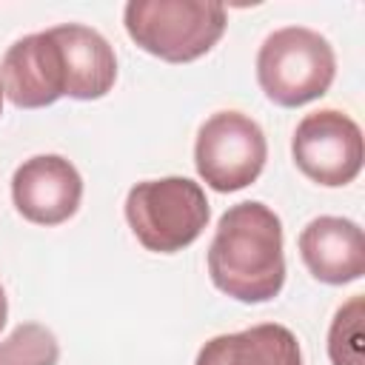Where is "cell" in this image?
I'll list each match as a JSON object with an SVG mask.
<instances>
[{
  "instance_id": "6da1fadb",
  "label": "cell",
  "mask_w": 365,
  "mask_h": 365,
  "mask_svg": "<svg viewBox=\"0 0 365 365\" xmlns=\"http://www.w3.org/2000/svg\"><path fill=\"white\" fill-rule=\"evenodd\" d=\"M211 282L237 302H268L285 285L282 222L257 200L231 205L208 245Z\"/></svg>"
},
{
  "instance_id": "7a4b0ae2",
  "label": "cell",
  "mask_w": 365,
  "mask_h": 365,
  "mask_svg": "<svg viewBox=\"0 0 365 365\" xmlns=\"http://www.w3.org/2000/svg\"><path fill=\"white\" fill-rule=\"evenodd\" d=\"M123 23L143 51L165 63H191L220 43L228 14L211 0H131Z\"/></svg>"
},
{
  "instance_id": "3957f363",
  "label": "cell",
  "mask_w": 365,
  "mask_h": 365,
  "mask_svg": "<svg viewBox=\"0 0 365 365\" xmlns=\"http://www.w3.org/2000/svg\"><path fill=\"white\" fill-rule=\"evenodd\" d=\"M211 205L200 182L188 177H160L131 185L125 220L143 248L177 254L188 248L208 225Z\"/></svg>"
},
{
  "instance_id": "277c9868",
  "label": "cell",
  "mask_w": 365,
  "mask_h": 365,
  "mask_svg": "<svg viewBox=\"0 0 365 365\" xmlns=\"http://www.w3.org/2000/svg\"><path fill=\"white\" fill-rule=\"evenodd\" d=\"M336 74L331 43L305 26L271 31L257 54V80L265 97L282 108L305 106L322 97Z\"/></svg>"
},
{
  "instance_id": "5b68a950",
  "label": "cell",
  "mask_w": 365,
  "mask_h": 365,
  "mask_svg": "<svg viewBox=\"0 0 365 365\" xmlns=\"http://www.w3.org/2000/svg\"><path fill=\"white\" fill-rule=\"evenodd\" d=\"M268 143L257 120L242 111L211 114L194 143V165L205 185L220 194L240 191L251 185L265 165Z\"/></svg>"
},
{
  "instance_id": "8992f818",
  "label": "cell",
  "mask_w": 365,
  "mask_h": 365,
  "mask_svg": "<svg viewBox=\"0 0 365 365\" xmlns=\"http://www.w3.org/2000/svg\"><path fill=\"white\" fill-rule=\"evenodd\" d=\"M291 154L308 180L339 188L354 182L362 171L365 143L359 125L345 111L319 108L299 120L291 137Z\"/></svg>"
},
{
  "instance_id": "52a82bcc",
  "label": "cell",
  "mask_w": 365,
  "mask_h": 365,
  "mask_svg": "<svg viewBox=\"0 0 365 365\" xmlns=\"http://www.w3.org/2000/svg\"><path fill=\"white\" fill-rule=\"evenodd\" d=\"M14 208L34 225H60L77 214L83 200L80 171L60 154H37L11 177Z\"/></svg>"
},
{
  "instance_id": "ba28073f",
  "label": "cell",
  "mask_w": 365,
  "mask_h": 365,
  "mask_svg": "<svg viewBox=\"0 0 365 365\" xmlns=\"http://www.w3.org/2000/svg\"><path fill=\"white\" fill-rule=\"evenodd\" d=\"M0 86L17 108H43L66 97L63 54L48 29L9 46L0 63Z\"/></svg>"
},
{
  "instance_id": "9c48e42d",
  "label": "cell",
  "mask_w": 365,
  "mask_h": 365,
  "mask_svg": "<svg viewBox=\"0 0 365 365\" xmlns=\"http://www.w3.org/2000/svg\"><path fill=\"white\" fill-rule=\"evenodd\" d=\"M299 257L325 285L354 282L365 274V234L354 220L317 217L299 234Z\"/></svg>"
},
{
  "instance_id": "30bf717a",
  "label": "cell",
  "mask_w": 365,
  "mask_h": 365,
  "mask_svg": "<svg viewBox=\"0 0 365 365\" xmlns=\"http://www.w3.org/2000/svg\"><path fill=\"white\" fill-rule=\"evenodd\" d=\"M63 54L66 94L74 100H100L117 80V57L111 43L91 26L63 23L48 29Z\"/></svg>"
},
{
  "instance_id": "8fae6325",
  "label": "cell",
  "mask_w": 365,
  "mask_h": 365,
  "mask_svg": "<svg viewBox=\"0 0 365 365\" xmlns=\"http://www.w3.org/2000/svg\"><path fill=\"white\" fill-rule=\"evenodd\" d=\"M194 365H302V351L285 325L262 322L237 334L211 336Z\"/></svg>"
},
{
  "instance_id": "7c38bea8",
  "label": "cell",
  "mask_w": 365,
  "mask_h": 365,
  "mask_svg": "<svg viewBox=\"0 0 365 365\" xmlns=\"http://www.w3.org/2000/svg\"><path fill=\"white\" fill-rule=\"evenodd\" d=\"M57 336L40 322H20L0 342V365H57Z\"/></svg>"
},
{
  "instance_id": "4fadbf2b",
  "label": "cell",
  "mask_w": 365,
  "mask_h": 365,
  "mask_svg": "<svg viewBox=\"0 0 365 365\" xmlns=\"http://www.w3.org/2000/svg\"><path fill=\"white\" fill-rule=\"evenodd\" d=\"M362 294L351 297L331 322L328 356L334 365H365L362 362Z\"/></svg>"
},
{
  "instance_id": "5bb4252c",
  "label": "cell",
  "mask_w": 365,
  "mask_h": 365,
  "mask_svg": "<svg viewBox=\"0 0 365 365\" xmlns=\"http://www.w3.org/2000/svg\"><path fill=\"white\" fill-rule=\"evenodd\" d=\"M6 317H9V299H6V291H3V285H0V331H3V325H6Z\"/></svg>"
},
{
  "instance_id": "9a60e30c",
  "label": "cell",
  "mask_w": 365,
  "mask_h": 365,
  "mask_svg": "<svg viewBox=\"0 0 365 365\" xmlns=\"http://www.w3.org/2000/svg\"><path fill=\"white\" fill-rule=\"evenodd\" d=\"M3 97H6V94H3V86H0V114H3Z\"/></svg>"
}]
</instances>
